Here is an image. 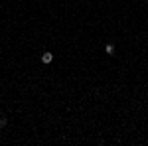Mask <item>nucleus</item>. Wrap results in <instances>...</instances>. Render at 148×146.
<instances>
[{
	"label": "nucleus",
	"instance_id": "nucleus-1",
	"mask_svg": "<svg viewBox=\"0 0 148 146\" xmlns=\"http://www.w3.org/2000/svg\"><path fill=\"white\" fill-rule=\"evenodd\" d=\"M42 61H44V63H51V61H53V53H49V51H46V53L42 56Z\"/></svg>",
	"mask_w": 148,
	"mask_h": 146
},
{
	"label": "nucleus",
	"instance_id": "nucleus-2",
	"mask_svg": "<svg viewBox=\"0 0 148 146\" xmlns=\"http://www.w3.org/2000/svg\"><path fill=\"white\" fill-rule=\"evenodd\" d=\"M105 51H107L109 56H114V45H113V44H109L107 47H105Z\"/></svg>",
	"mask_w": 148,
	"mask_h": 146
},
{
	"label": "nucleus",
	"instance_id": "nucleus-3",
	"mask_svg": "<svg viewBox=\"0 0 148 146\" xmlns=\"http://www.w3.org/2000/svg\"><path fill=\"white\" fill-rule=\"evenodd\" d=\"M6 123H8V119H6L4 114H0V128H4V126H6Z\"/></svg>",
	"mask_w": 148,
	"mask_h": 146
}]
</instances>
